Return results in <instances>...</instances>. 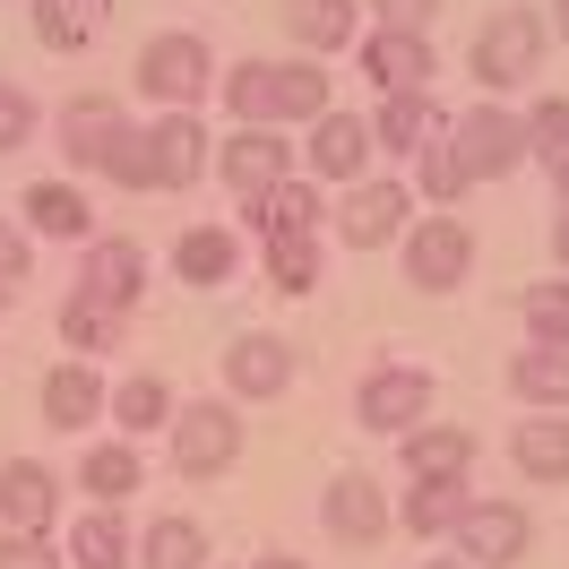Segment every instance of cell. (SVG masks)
I'll use <instances>...</instances> for the list:
<instances>
[{"mask_svg": "<svg viewBox=\"0 0 569 569\" xmlns=\"http://www.w3.org/2000/svg\"><path fill=\"white\" fill-rule=\"evenodd\" d=\"M475 509V492L466 483H440V475H406V500H397V527L415 535V543H431V535H458V518Z\"/></svg>", "mask_w": 569, "mask_h": 569, "instance_id": "cell-22", "label": "cell"}, {"mask_svg": "<svg viewBox=\"0 0 569 569\" xmlns=\"http://www.w3.org/2000/svg\"><path fill=\"white\" fill-rule=\"evenodd\" d=\"M518 320H527V346H569V284H527L518 293Z\"/></svg>", "mask_w": 569, "mask_h": 569, "instance_id": "cell-36", "label": "cell"}, {"mask_svg": "<svg viewBox=\"0 0 569 569\" xmlns=\"http://www.w3.org/2000/svg\"><path fill=\"white\" fill-rule=\"evenodd\" d=\"M293 380H302V355H293L284 337H268V328H250V337L224 346V389L242 397V406H268V397H284Z\"/></svg>", "mask_w": 569, "mask_h": 569, "instance_id": "cell-10", "label": "cell"}, {"mask_svg": "<svg viewBox=\"0 0 569 569\" xmlns=\"http://www.w3.org/2000/svg\"><path fill=\"white\" fill-rule=\"evenodd\" d=\"M70 561L78 569H139V535H130V518L96 500V509L70 527Z\"/></svg>", "mask_w": 569, "mask_h": 569, "instance_id": "cell-25", "label": "cell"}, {"mask_svg": "<svg viewBox=\"0 0 569 569\" xmlns=\"http://www.w3.org/2000/svg\"><path fill=\"white\" fill-rule=\"evenodd\" d=\"M449 130V112L431 104V96H389V104L371 112V139L389 147V156H415L423 139H440Z\"/></svg>", "mask_w": 569, "mask_h": 569, "instance_id": "cell-32", "label": "cell"}, {"mask_svg": "<svg viewBox=\"0 0 569 569\" xmlns=\"http://www.w3.org/2000/svg\"><path fill=\"white\" fill-rule=\"evenodd\" d=\"M552 181H561V208H569V164H561V173H552Z\"/></svg>", "mask_w": 569, "mask_h": 569, "instance_id": "cell-48", "label": "cell"}, {"mask_svg": "<svg viewBox=\"0 0 569 569\" xmlns=\"http://www.w3.org/2000/svg\"><path fill=\"white\" fill-rule=\"evenodd\" d=\"M9 302H18V284H0V320H9Z\"/></svg>", "mask_w": 569, "mask_h": 569, "instance_id": "cell-47", "label": "cell"}, {"mask_svg": "<svg viewBox=\"0 0 569 569\" xmlns=\"http://www.w3.org/2000/svg\"><path fill=\"white\" fill-rule=\"evenodd\" d=\"M139 569H208V527L199 518H147L139 535Z\"/></svg>", "mask_w": 569, "mask_h": 569, "instance_id": "cell-33", "label": "cell"}, {"mask_svg": "<svg viewBox=\"0 0 569 569\" xmlns=\"http://www.w3.org/2000/svg\"><path fill=\"white\" fill-rule=\"evenodd\" d=\"M449 147H458L466 181H509L527 164V112H500L492 96H483V104L449 112Z\"/></svg>", "mask_w": 569, "mask_h": 569, "instance_id": "cell-4", "label": "cell"}, {"mask_svg": "<svg viewBox=\"0 0 569 569\" xmlns=\"http://www.w3.org/2000/svg\"><path fill=\"white\" fill-rule=\"evenodd\" d=\"M164 440H173V475L208 483V475H224V466L242 458V415L224 397H199V406H173Z\"/></svg>", "mask_w": 569, "mask_h": 569, "instance_id": "cell-5", "label": "cell"}, {"mask_svg": "<svg viewBox=\"0 0 569 569\" xmlns=\"http://www.w3.org/2000/svg\"><path fill=\"white\" fill-rule=\"evenodd\" d=\"M233 268H242V242H233V233H224V224H190V233H181L173 242V277L181 284H233Z\"/></svg>", "mask_w": 569, "mask_h": 569, "instance_id": "cell-27", "label": "cell"}, {"mask_svg": "<svg viewBox=\"0 0 569 569\" xmlns=\"http://www.w3.org/2000/svg\"><path fill=\"white\" fill-rule=\"evenodd\" d=\"M61 518V475L43 458H9L0 466V527L9 535H52Z\"/></svg>", "mask_w": 569, "mask_h": 569, "instance_id": "cell-16", "label": "cell"}, {"mask_svg": "<svg viewBox=\"0 0 569 569\" xmlns=\"http://www.w3.org/2000/svg\"><path fill=\"white\" fill-rule=\"evenodd\" d=\"M27 139H36V96L0 78V156H18Z\"/></svg>", "mask_w": 569, "mask_h": 569, "instance_id": "cell-39", "label": "cell"}, {"mask_svg": "<svg viewBox=\"0 0 569 569\" xmlns=\"http://www.w3.org/2000/svg\"><path fill=\"white\" fill-rule=\"evenodd\" d=\"M139 87H147V104H164V112H199V96L216 87V52L190 27H164V36L139 43Z\"/></svg>", "mask_w": 569, "mask_h": 569, "instance_id": "cell-3", "label": "cell"}, {"mask_svg": "<svg viewBox=\"0 0 569 569\" xmlns=\"http://www.w3.org/2000/svg\"><path fill=\"white\" fill-rule=\"evenodd\" d=\"M449 543H458V561H475V569H518V561H527V543H535V527H527L518 500H475Z\"/></svg>", "mask_w": 569, "mask_h": 569, "instance_id": "cell-9", "label": "cell"}, {"mask_svg": "<svg viewBox=\"0 0 569 569\" xmlns=\"http://www.w3.org/2000/svg\"><path fill=\"white\" fill-rule=\"evenodd\" d=\"M466 268H475V233H466L458 216H423V224H406V284H423V293H458Z\"/></svg>", "mask_w": 569, "mask_h": 569, "instance_id": "cell-8", "label": "cell"}, {"mask_svg": "<svg viewBox=\"0 0 569 569\" xmlns=\"http://www.w3.org/2000/svg\"><path fill=\"white\" fill-rule=\"evenodd\" d=\"M320 527L337 535V543H380L397 518H389V492H380L371 475H337L320 492Z\"/></svg>", "mask_w": 569, "mask_h": 569, "instance_id": "cell-19", "label": "cell"}, {"mask_svg": "<svg viewBox=\"0 0 569 569\" xmlns=\"http://www.w3.org/2000/svg\"><path fill=\"white\" fill-rule=\"evenodd\" d=\"M104 181H121V190H147V130H130V139L112 147V164H104Z\"/></svg>", "mask_w": 569, "mask_h": 569, "instance_id": "cell-43", "label": "cell"}, {"mask_svg": "<svg viewBox=\"0 0 569 569\" xmlns=\"http://www.w3.org/2000/svg\"><path fill=\"white\" fill-rule=\"evenodd\" d=\"M543 43H552L543 9H492L466 61H475V78H483V96H509V87H527V78L543 70Z\"/></svg>", "mask_w": 569, "mask_h": 569, "instance_id": "cell-2", "label": "cell"}, {"mask_svg": "<svg viewBox=\"0 0 569 569\" xmlns=\"http://www.w3.org/2000/svg\"><path fill=\"white\" fill-rule=\"evenodd\" d=\"M112 423H121V440H139V431H164L173 423V389L156 380V371H130V380H112Z\"/></svg>", "mask_w": 569, "mask_h": 569, "instance_id": "cell-34", "label": "cell"}, {"mask_svg": "<svg viewBox=\"0 0 569 569\" xmlns=\"http://www.w3.org/2000/svg\"><path fill=\"white\" fill-rule=\"evenodd\" d=\"M415 181H423V199H440V208H458L466 190H475V181H466V164H458V147H449V130L415 147Z\"/></svg>", "mask_w": 569, "mask_h": 569, "instance_id": "cell-35", "label": "cell"}, {"mask_svg": "<svg viewBox=\"0 0 569 569\" xmlns=\"http://www.w3.org/2000/svg\"><path fill=\"white\" fill-rule=\"evenodd\" d=\"M78 293H87V302H112V311H139V293H147V250L121 242V233L87 242V259H78Z\"/></svg>", "mask_w": 569, "mask_h": 569, "instance_id": "cell-17", "label": "cell"}, {"mask_svg": "<svg viewBox=\"0 0 569 569\" xmlns=\"http://www.w3.org/2000/svg\"><path fill=\"white\" fill-rule=\"evenodd\" d=\"M284 164H293V147H284V130H233V139L216 147V173H224V190H233L242 208H250V199H268L277 181H293Z\"/></svg>", "mask_w": 569, "mask_h": 569, "instance_id": "cell-13", "label": "cell"}, {"mask_svg": "<svg viewBox=\"0 0 569 569\" xmlns=\"http://www.w3.org/2000/svg\"><path fill=\"white\" fill-rule=\"evenodd\" d=\"M431 397H440V380H431L423 362H380V371L355 389V415H362V431L406 440L415 423H431Z\"/></svg>", "mask_w": 569, "mask_h": 569, "instance_id": "cell-7", "label": "cell"}, {"mask_svg": "<svg viewBox=\"0 0 569 569\" xmlns=\"http://www.w3.org/2000/svg\"><path fill=\"white\" fill-rule=\"evenodd\" d=\"M36 406H43V423H52V431H78V423H96V415L112 406V389H104V371H96L87 355H70V362L43 371Z\"/></svg>", "mask_w": 569, "mask_h": 569, "instance_id": "cell-18", "label": "cell"}, {"mask_svg": "<svg viewBox=\"0 0 569 569\" xmlns=\"http://www.w3.org/2000/svg\"><path fill=\"white\" fill-rule=\"evenodd\" d=\"M509 397L543 406V415H569V346H527L509 362Z\"/></svg>", "mask_w": 569, "mask_h": 569, "instance_id": "cell-28", "label": "cell"}, {"mask_svg": "<svg viewBox=\"0 0 569 569\" xmlns=\"http://www.w3.org/2000/svg\"><path fill=\"white\" fill-rule=\"evenodd\" d=\"M371 121L362 112H337L328 104L320 121H311V139H302V164H311V181H362V164H371Z\"/></svg>", "mask_w": 569, "mask_h": 569, "instance_id": "cell-15", "label": "cell"}, {"mask_svg": "<svg viewBox=\"0 0 569 569\" xmlns=\"http://www.w3.org/2000/svg\"><path fill=\"white\" fill-rule=\"evenodd\" d=\"M112 27V0H36V43L43 52H87Z\"/></svg>", "mask_w": 569, "mask_h": 569, "instance_id": "cell-29", "label": "cell"}, {"mask_svg": "<svg viewBox=\"0 0 569 569\" xmlns=\"http://www.w3.org/2000/svg\"><path fill=\"white\" fill-rule=\"evenodd\" d=\"M121 337H130V311H112V302H87V293H70L61 302V346L70 355H121Z\"/></svg>", "mask_w": 569, "mask_h": 569, "instance_id": "cell-31", "label": "cell"}, {"mask_svg": "<svg viewBox=\"0 0 569 569\" xmlns=\"http://www.w3.org/2000/svg\"><path fill=\"white\" fill-rule=\"evenodd\" d=\"M423 569H475V561H423Z\"/></svg>", "mask_w": 569, "mask_h": 569, "instance_id": "cell-49", "label": "cell"}, {"mask_svg": "<svg viewBox=\"0 0 569 569\" xmlns=\"http://www.w3.org/2000/svg\"><path fill=\"white\" fill-rule=\"evenodd\" d=\"M27 268H36V233L0 216V284H27Z\"/></svg>", "mask_w": 569, "mask_h": 569, "instance_id": "cell-41", "label": "cell"}, {"mask_svg": "<svg viewBox=\"0 0 569 569\" xmlns=\"http://www.w3.org/2000/svg\"><path fill=\"white\" fill-rule=\"evenodd\" d=\"M380 27H415V36H431V18H440V0H362Z\"/></svg>", "mask_w": 569, "mask_h": 569, "instance_id": "cell-42", "label": "cell"}, {"mask_svg": "<svg viewBox=\"0 0 569 569\" xmlns=\"http://www.w3.org/2000/svg\"><path fill=\"white\" fill-rule=\"evenodd\" d=\"M397 466H406V475L466 483V475H475V431H458V423H415L406 440H397Z\"/></svg>", "mask_w": 569, "mask_h": 569, "instance_id": "cell-21", "label": "cell"}, {"mask_svg": "<svg viewBox=\"0 0 569 569\" xmlns=\"http://www.w3.org/2000/svg\"><path fill=\"white\" fill-rule=\"evenodd\" d=\"M406 216H415V190H406V181L362 173V181H346V199L328 208V233H337V250H389L397 233H406Z\"/></svg>", "mask_w": 569, "mask_h": 569, "instance_id": "cell-6", "label": "cell"}, {"mask_svg": "<svg viewBox=\"0 0 569 569\" xmlns=\"http://www.w3.org/2000/svg\"><path fill=\"white\" fill-rule=\"evenodd\" d=\"M224 112L242 121V130H277V121H320L328 112V70L320 61H233L224 70Z\"/></svg>", "mask_w": 569, "mask_h": 569, "instance_id": "cell-1", "label": "cell"}, {"mask_svg": "<svg viewBox=\"0 0 569 569\" xmlns=\"http://www.w3.org/2000/svg\"><path fill=\"white\" fill-rule=\"evenodd\" d=\"M543 27H552V36L569 43V0H552V18H543Z\"/></svg>", "mask_w": 569, "mask_h": 569, "instance_id": "cell-45", "label": "cell"}, {"mask_svg": "<svg viewBox=\"0 0 569 569\" xmlns=\"http://www.w3.org/2000/svg\"><path fill=\"white\" fill-rule=\"evenodd\" d=\"M268 284H277V293H311V284H320V233L268 242Z\"/></svg>", "mask_w": 569, "mask_h": 569, "instance_id": "cell-38", "label": "cell"}, {"mask_svg": "<svg viewBox=\"0 0 569 569\" xmlns=\"http://www.w3.org/2000/svg\"><path fill=\"white\" fill-rule=\"evenodd\" d=\"M250 569H311V561H293V552H259Z\"/></svg>", "mask_w": 569, "mask_h": 569, "instance_id": "cell-44", "label": "cell"}, {"mask_svg": "<svg viewBox=\"0 0 569 569\" xmlns=\"http://www.w3.org/2000/svg\"><path fill=\"white\" fill-rule=\"evenodd\" d=\"M362 78H371L380 96H431V78H440L431 36H415V27H371V36H362Z\"/></svg>", "mask_w": 569, "mask_h": 569, "instance_id": "cell-11", "label": "cell"}, {"mask_svg": "<svg viewBox=\"0 0 569 569\" xmlns=\"http://www.w3.org/2000/svg\"><path fill=\"white\" fill-rule=\"evenodd\" d=\"M552 250H561V268H569V208H561V224H552Z\"/></svg>", "mask_w": 569, "mask_h": 569, "instance_id": "cell-46", "label": "cell"}, {"mask_svg": "<svg viewBox=\"0 0 569 569\" xmlns=\"http://www.w3.org/2000/svg\"><path fill=\"white\" fill-rule=\"evenodd\" d=\"M242 224L259 233V242H284V233H320L328 208H320V181H277L268 199H250Z\"/></svg>", "mask_w": 569, "mask_h": 569, "instance_id": "cell-23", "label": "cell"}, {"mask_svg": "<svg viewBox=\"0 0 569 569\" xmlns=\"http://www.w3.org/2000/svg\"><path fill=\"white\" fill-rule=\"evenodd\" d=\"M0 569H70V552H52V535H9L0 527Z\"/></svg>", "mask_w": 569, "mask_h": 569, "instance_id": "cell-40", "label": "cell"}, {"mask_svg": "<svg viewBox=\"0 0 569 569\" xmlns=\"http://www.w3.org/2000/svg\"><path fill=\"white\" fill-rule=\"evenodd\" d=\"M18 216H27V233H43V242H96V208H87L78 181H36L18 199Z\"/></svg>", "mask_w": 569, "mask_h": 569, "instance_id": "cell-20", "label": "cell"}, {"mask_svg": "<svg viewBox=\"0 0 569 569\" xmlns=\"http://www.w3.org/2000/svg\"><path fill=\"white\" fill-rule=\"evenodd\" d=\"M121 139H130V112L112 104V96H70L61 104V156H70L78 173H104Z\"/></svg>", "mask_w": 569, "mask_h": 569, "instance_id": "cell-14", "label": "cell"}, {"mask_svg": "<svg viewBox=\"0 0 569 569\" xmlns=\"http://www.w3.org/2000/svg\"><path fill=\"white\" fill-rule=\"evenodd\" d=\"M208 121L199 112H156L147 121V190H190L208 173Z\"/></svg>", "mask_w": 569, "mask_h": 569, "instance_id": "cell-12", "label": "cell"}, {"mask_svg": "<svg viewBox=\"0 0 569 569\" xmlns=\"http://www.w3.org/2000/svg\"><path fill=\"white\" fill-rule=\"evenodd\" d=\"M509 466H518L527 483H569V415H543V406H535V423L509 431Z\"/></svg>", "mask_w": 569, "mask_h": 569, "instance_id": "cell-24", "label": "cell"}, {"mask_svg": "<svg viewBox=\"0 0 569 569\" xmlns=\"http://www.w3.org/2000/svg\"><path fill=\"white\" fill-rule=\"evenodd\" d=\"M362 27L355 0H284V36L302 43V52H346Z\"/></svg>", "mask_w": 569, "mask_h": 569, "instance_id": "cell-30", "label": "cell"}, {"mask_svg": "<svg viewBox=\"0 0 569 569\" xmlns=\"http://www.w3.org/2000/svg\"><path fill=\"white\" fill-rule=\"evenodd\" d=\"M527 164H543V173L569 164V96H543L527 112Z\"/></svg>", "mask_w": 569, "mask_h": 569, "instance_id": "cell-37", "label": "cell"}, {"mask_svg": "<svg viewBox=\"0 0 569 569\" xmlns=\"http://www.w3.org/2000/svg\"><path fill=\"white\" fill-rule=\"evenodd\" d=\"M78 492H96L104 509H130V492H147V466L130 440H96L87 458H78Z\"/></svg>", "mask_w": 569, "mask_h": 569, "instance_id": "cell-26", "label": "cell"}]
</instances>
